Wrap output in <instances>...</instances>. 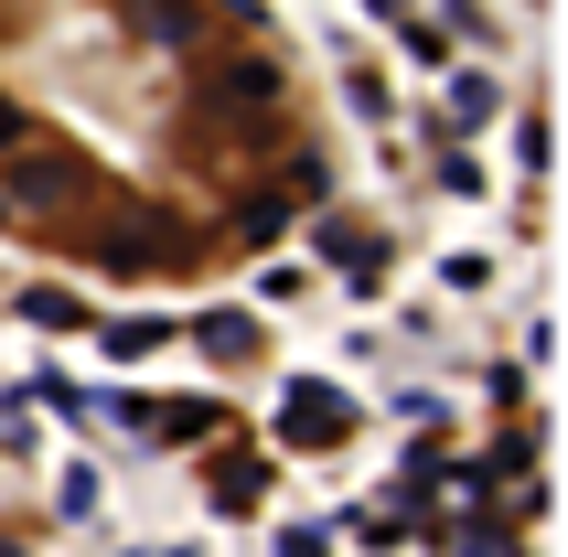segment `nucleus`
<instances>
[{"label":"nucleus","mask_w":568,"mask_h":557,"mask_svg":"<svg viewBox=\"0 0 568 557\" xmlns=\"http://www.w3.org/2000/svg\"><path fill=\"white\" fill-rule=\"evenodd\" d=\"M280 439H290V450H333V439H344V397H333V386H290Z\"/></svg>","instance_id":"1"}]
</instances>
